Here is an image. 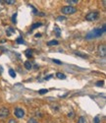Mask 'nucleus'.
<instances>
[{
  "label": "nucleus",
  "mask_w": 106,
  "mask_h": 123,
  "mask_svg": "<svg viewBox=\"0 0 106 123\" xmlns=\"http://www.w3.org/2000/svg\"><path fill=\"white\" fill-rule=\"evenodd\" d=\"M105 30H106V29H105V26H103L102 29H101V28H100V29H94L93 31H91L90 33L88 34L87 38H88V39H90V38L98 37L102 36V35L105 33Z\"/></svg>",
  "instance_id": "nucleus-1"
},
{
  "label": "nucleus",
  "mask_w": 106,
  "mask_h": 123,
  "mask_svg": "<svg viewBox=\"0 0 106 123\" xmlns=\"http://www.w3.org/2000/svg\"><path fill=\"white\" fill-rule=\"evenodd\" d=\"M61 12L65 15H72V14H75L77 12V9L73 6H64L61 8Z\"/></svg>",
  "instance_id": "nucleus-2"
},
{
  "label": "nucleus",
  "mask_w": 106,
  "mask_h": 123,
  "mask_svg": "<svg viewBox=\"0 0 106 123\" xmlns=\"http://www.w3.org/2000/svg\"><path fill=\"white\" fill-rule=\"evenodd\" d=\"M97 19H99V12L97 11L90 12L86 16V20H88V21H96Z\"/></svg>",
  "instance_id": "nucleus-3"
},
{
  "label": "nucleus",
  "mask_w": 106,
  "mask_h": 123,
  "mask_svg": "<svg viewBox=\"0 0 106 123\" xmlns=\"http://www.w3.org/2000/svg\"><path fill=\"white\" fill-rule=\"evenodd\" d=\"M14 114L16 117L18 118H23L25 116V110L23 108H20V107H17L15 110H14Z\"/></svg>",
  "instance_id": "nucleus-4"
},
{
  "label": "nucleus",
  "mask_w": 106,
  "mask_h": 123,
  "mask_svg": "<svg viewBox=\"0 0 106 123\" xmlns=\"http://www.w3.org/2000/svg\"><path fill=\"white\" fill-rule=\"evenodd\" d=\"M98 54L101 57L106 56V46H105V44H100L98 46Z\"/></svg>",
  "instance_id": "nucleus-5"
},
{
  "label": "nucleus",
  "mask_w": 106,
  "mask_h": 123,
  "mask_svg": "<svg viewBox=\"0 0 106 123\" xmlns=\"http://www.w3.org/2000/svg\"><path fill=\"white\" fill-rule=\"evenodd\" d=\"M9 109L6 107H2L0 108V118H6L9 115Z\"/></svg>",
  "instance_id": "nucleus-6"
},
{
  "label": "nucleus",
  "mask_w": 106,
  "mask_h": 123,
  "mask_svg": "<svg viewBox=\"0 0 106 123\" xmlns=\"http://www.w3.org/2000/svg\"><path fill=\"white\" fill-rule=\"evenodd\" d=\"M24 66L27 70H30L31 68H33V64L30 63V61H26V62L24 63Z\"/></svg>",
  "instance_id": "nucleus-7"
},
{
  "label": "nucleus",
  "mask_w": 106,
  "mask_h": 123,
  "mask_svg": "<svg viewBox=\"0 0 106 123\" xmlns=\"http://www.w3.org/2000/svg\"><path fill=\"white\" fill-rule=\"evenodd\" d=\"M25 54L28 58H31L33 57V49H27L25 51Z\"/></svg>",
  "instance_id": "nucleus-8"
},
{
  "label": "nucleus",
  "mask_w": 106,
  "mask_h": 123,
  "mask_svg": "<svg viewBox=\"0 0 106 123\" xmlns=\"http://www.w3.org/2000/svg\"><path fill=\"white\" fill-rule=\"evenodd\" d=\"M54 32H55V35H56V37H60L61 36V30H60V28L59 27H57V26H55L54 27Z\"/></svg>",
  "instance_id": "nucleus-9"
},
{
  "label": "nucleus",
  "mask_w": 106,
  "mask_h": 123,
  "mask_svg": "<svg viewBox=\"0 0 106 123\" xmlns=\"http://www.w3.org/2000/svg\"><path fill=\"white\" fill-rule=\"evenodd\" d=\"M58 43H59L57 42V40L52 39V40H50V42L47 43V45H48V46H51V45H57Z\"/></svg>",
  "instance_id": "nucleus-10"
},
{
  "label": "nucleus",
  "mask_w": 106,
  "mask_h": 123,
  "mask_svg": "<svg viewBox=\"0 0 106 123\" xmlns=\"http://www.w3.org/2000/svg\"><path fill=\"white\" fill-rule=\"evenodd\" d=\"M75 55L80 56V57H82V58H88V54H84V53H82V52H75Z\"/></svg>",
  "instance_id": "nucleus-11"
},
{
  "label": "nucleus",
  "mask_w": 106,
  "mask_h": 123,
  "mask_svg": "<svg viewBox=\"0 0 106 123\" xmlns=\"http://www.w3.org/2000/svg\"><path fill=\"white\" fill-rule=\"evenodd\" d=\"M56 77L58 78V79H63V80H64V79H66V76L64 75V74H63V73H61V72H58V73H56Z\"/></svg>",
  "instance_id": "nucleus-12"
},
{
  "label": "nucleus",
  "mask_w": 106,
  "mask_h": 123,
  "mask_svg": "<svg viewBox=\"0 0 106 123\" xmlns=\"http://www.w3.org/2000/svg\"><path fill=\"white\" fill-rule=\"evenodd\" d=\"M40 26H42V23H35L33 26H31L30 31H33V30H35V29H36V28H38V27H40Z\"/></svg>",
  "instance_id": "nucleus-13"
},
{
  "label": "nucleus",
  "mask_w": 106,
  "mask_h": 123,
  "mask_svg": "<svg viewBox=\"0 0 106 123\" xmlns=\"http://www.w3.org/2000/svg\"><path fill=\"white\" fill-rule=\"evenodd\" d=\"M14 32H15V30L13 28H9L6 31V34H7V36H11V33H14Z\"/></svg>",
  "instance_id": "nucleus-14"
},
{
  "label": "nucleus",
  "mask_w": 106,
  "mask_h": 123,
  "mask_svg": "<svg viewBox=\"0 0 106 123\" xmlns=\"http://www.w3.org/2000/svg\"><path fill=\"white\" fill-rule=\"evenodd\" d=\"M78 123H87V119H86V117L81 116V117L79 118V121H78Z\"/></svg>",
  "instance_id": "nucleus-15"
},
{
  "label": "nucleus",
  "mask_w": 106,
  "mask_h": 123,
  "mask_svg": "<svg viewBox=\"0 0 106 123\" xmlns=\"http://www.w3.org/2000/svg\"><path fill=\"white\" fill-rule=\"evenodd\" d=\"M9 74H10V76H11L12 78H15L16 77V72H15L13 69H10L9 70Z\"/></svg>",
  "instance_id": "nucleus-16"
},
{
  "label": "nucleus",
  "mask_w": 106,
  "mask_h": 123,
  "mask_svg": "<svg viewBox=\"0 0 106 123\" xmlns=\"http://www.w3.org/2000/svg\"><path fill=\"white\" fill-rule=\"evenodd\" d=\"M93 123H100V116L97 115V116H95L94 119H93Z\"/></svg>",
  "instance_id": "nucleus-17"
},
{
  "label": "nucleus",
  "mask_w": 106,
  "mask_h": 123,
  "mask_svg": "<svg viewBox=\"0 0 106 123\" xmlns=\"http://www.w3.org/2000/svg\"><path fill=\"white\" fill-rule=\"evenodd\" d=\"M16 42H17L18 43H20V44H24V43H25L24 39H23L22 37H18V38H17V40H16Z\"/></svg>",
  "instance_id": "nucleus-18"
},
{
  "label": "nucleus",
  "mask_w": 106,
  "mask_h": 123,
  "mask_svg": "<svg viewBox=\"0 0 106 123\" xmlns=\"http://www.w3.org/2000/svg\"><path fill=\"white\" fill-rule=\"evenodd\" d=\"M47 92H48V90H46V89H42V90H40V91L38 92V93H39L40 95H44V94L47 93Z\"/></svg>",
  "instance_id": "nucleus-19"
},
{
  "label": "nucleus",
  "mask_w": 106,
  "mask_h": 123,
  "mask_svg": "<svg viewBox=\"0 0 106 123\" xmlns=\"http://www.w3.org/2000/svg\"><path fill=\"white\" fill-rule=\"evenodd\" d=\"M1 2L6 3V4H14V3H15L14 0H7V1H1Z\"/></svg>",
  "instance_id": "nucleus-20"
},
{
  "label": "nucleus",
  "mask_w": 106,
  "mask_h": 123,
  "mask_svg": "<svg viewBox=\"0 0 106 123\" xmlns=\"http://www.w3.org/2000/svg\"><path fill=\"white\" fill-rule=\"evenodd\" d=\"M67 3H70V4H76V3H78L79 1L78 0H68V1H66Z\"/></svg>",
  "instance_id": "nucleus-21"
},
{
  "label": "nucleus",
  "mask_w": 106,
  "mask_h": 123,
  "mask_svg": "<svg viewBox=\"0 0 106 123\" xmlns=\"http://www.w3.org/2000/svg\"><path fill=\"white\" fill-rule=\"evenodd\" d=\"M16 18H17V13H15L14 15H13V17H12V22L13 23H17V20H16Z\"/></svg>",
  "instance_id": "nucleus-22"
},
{
  "label": "nucleus",
  "mask_w": 106,
  "mask_h": 123,
  "mask_svg": "<svg viewBox=\"0 0 106 123\" xmlns=\"http://www.w3.org/2000/svg\"><path fill=\"white\" fill-rule=\"evenodd\" d=\"M28 123H38L35 118H30V119H29V121H28Z\"/></svg>",
  "instance_id": "nucleus-23"
},
{
  "label": "nucleus",
  "mask_w": 106,
  "mask_h": 123,
  "mask_svg": "<svg viewBox=\"0 0 106 123\" xmlns=\"http://www.w3.org/2000/svg\"><path fill=\"white\" fill-rule=\"evenodd\" d=\"M103 84H104V82H103V81H98L97 83H96V86H97V87H102Z\"/></svg>",
  "instance_id": "nucleus-24"
},
{
  "label": "nucleus",
  "mask_w": 106,
  "mask_h": 123,
  "mask_svg": "<svg viewBox=\"0 0 106 123\" xmlns=\"http://www.w3.org/2000/svg\"><path fill=\"white\" fill-rule=\"evenodd\" d=\"M52 61H53V62H54V63H56V64H62V62H61V61L60 60H57V59H52Z\"/></svg>",
  "instance_id": "nucleus-25"
},
{
  "label": "nucleus",
  "mask_w": 106,
  "mask_h": 123,
  "mask_svg": "<svg viewBox=\"0 0 106 123\" xmlns=\"http://www.w3.org/2000/svg\"><path fill=\"white\" fill-rule=\"evenodd\" d=\"M66 19H67L66 17H63V16H62V17L59 16V17L57 18V20H59V21H64V20H66Z\"/></svg>",
  "instance_id": "nucleus-26"
},
{
  "label": "nucleus",
  "mask_w": 106,
  "mask_h": 123,
  "mask_svg": "<svg viewBox=\"0 0 106 123\" xmlns=\"http://www.w3.org/2000/svg\"><path fill=\"white\" fill-rule=\"evenodd\" d=\"M29 7L31 8V9H33V10H34V11H33V12H34L35 14H36V13H37V10H36V9H35V7L33 6V5H29Z\"/></svg>",
  "instance_id": "nucleus-27"
},
{
  "label": "nucleus",
  "mask_w": 106,
  "mask_h": 123,
  "mask_svg": "<svg viewBox=\"0 0 106 123\" xmlns=\"http://www.w3.org/2000/svg\"><path fill=\"white\" fill-rule=\"evenodd\" d=\"M8 123H18V122H17L15 119H10V120L8 121Z\"/></svg>",
  "instance_id": "nucleus-28"
},
{
  "label": "nucleus",
  "mask_w": 106,
  "mask_h": 123,
  "mask_svg": "<svg viewBox=\"0 0 106 123\" xmlns=\"http://www.w3.org/2000/svg\"><path fill=\"white\" fill-rule=\"evenodd\" d=\"M68 116H69V117H73V116H74V112H73V111L69 112V114H68Z\"/></svg>",
  "instance_id": "nucleus-29"
},
{
  "label": "nucleus",
  "mask_w": 106,
  "mask_h": 123,
  "mask_svg": "<svg viewBox=\"0 0 106 123\" xmlns=\"http://www.w3.org/2000/svg\"><path fill=\"white\" fill-rule=\"evenodd\" d=\"M50 78H52V75H49V76H47V77H45V78H44V80H49Z\"/></svg>",
  "instance_id": "nucleus-30"
},
{
  "label": "nucleus",
  "mask_w": 106,
  "mask_h": 123,
  "mask_svg": "<svg viewBox=\"0 0 106 123\" xmlns=\"http://www.w3.org/2000/svg\"><path fill=\"white\" fill-rule=\"evenodd\" d=\"M41 37V34H39V33L35 35V37Z\"/></svg>",
  "instance_id": "nucleus-31"
},
{
  "label": "nucleus",
  "mask_w": 106,
  "mask_h": 123,
  "mask_svg": "<svg viewBox=\"0 0 106 123\" xmlns=\"http://www.w3.org/2000/svg\"><path fill=\"white\" fill-rule=\"evenodd\" d=\"M102 4H103V6L105 7V5H106V1H105V0H103V1H102Z\"/></svg>",
  "instance_id": "nucleus-32"
},
{
  "label": "nucleus",
  "mask_w": 106,
  "mask_h": 123,
  "mask_svg": "<svg viewBox=\"0 0 106 123\" xmlns=\"http://www.w3.org/2000/svg\"><path fill=\"white\" fill-rule=\"evenodd\" d=\"M3 72V68L1 67V66H0V73H2Z\"/></svg>",
  "instance_id": "nucleus-33"
}]
</instances>
